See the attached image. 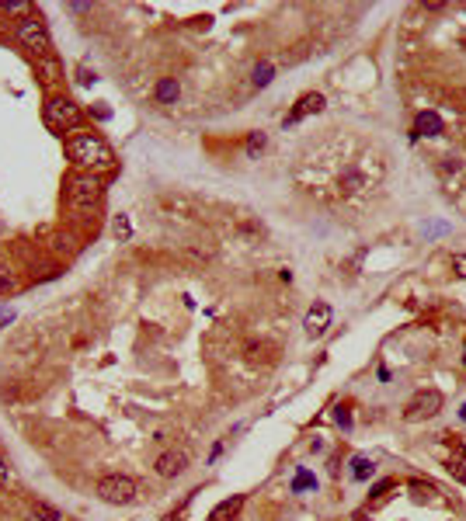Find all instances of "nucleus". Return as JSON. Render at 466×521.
<instances>
[{
  "mask_svg": "<svg viewBox=\"0 0 466 521\" xmlns=\"http://www.w3.org/2000/svg\"><path fill=\"white\" fill-rule=\"evenodd\" d=\"M94 493L105 500V504H132L136 500V483L122 476V473H112V476H101Z\"/></svg>",
  "mask_w": 466,
  "mask_h": 521,
  "instance_id": "5",
  "label": "nucleus"
},
{
  "mask_svg": "<svg viewBox=\"0 0 466 521\" xmlns=\"http://www.w3.org/2000/svg\"><path fill=\"white\" fill-rule=\"evenodd\" d=\"M411 490H414V500H428V497L435 493V486H431V483H421V480L411 483Z\"/></svg>",
  "mask_w": 466,
  "mask_h": 521,
  "instance_id": "24",
  "label": "nucleus"
},
{
  "mask_svg": "<svg viewBox=\"0 0 466 521\" xmlns=\"http://www.w3.org/2000/svg\"><path fill=\"white\" fill-rule=\"evenodd\" d=\"M442 410V393L438 390H418L411 403L404 406V417L407 421H428V417H435Z\"/></svg>",
  "mask_w": 466,
  "mask_h": 521,
  "instance_id": "6",
  "label": "nucleus"
},
{
  "mask_svg": "<svg viewBox=\"0 0 466 521\" xmlns=\"http://www.w3.org/2000/svg\"><path fill=\"white\" fill-rule=\"evenodd\" d=\"M334 417H338V424L344 428V431L351 428V410H348V406H338V414H334Z\"/></svg>",
  "mask_w": 466,
  "mask_h": 521,
  "instance_id": "26",
  "label": "nucleus"
},
{
  "mask_svg": "<svg viewBox=\"0 0 466 521\" xmlns=\"http://www.w3.org/2000/svg\"><path fill=\"white\" fill-rule=\"evenodd\" d=\"M177 98H181V87H177V81H161L157 83V101H161V105H174V101H177Z\"/></svg>",
  "mask_w": 466,
  "mask_h": 521,
  "instance_id": "12",
  "label": "nucleus"
},
{
  "mask_svg": "<svg viewBox=\"0 0 466 521\" xmlns=\"http://www.w3.org/2000/svg\"><path fill=\"white\" fill-rule=\"evenodd\" d=\"M460 417H463V421H466V403H463V406H460Z\"/></svg>",
  "mask_w": 466,
  "mask_h": 521,
  "instance_id": "29",
  "label": "nucleus"
},
{
  "mask_svg": "<svg viewBox=\"0 0 466 521\" xmlns=\"http://www.w3.org/2000/svg\"><path fill=\"white\" fill-rule=\"evenodd\" d=\"M303 327H306V337H324L327 327H331V306L327 303H313L310 313H306V320H303Z\"/></svg>",
  "mask_w": 466,
  "mask_h": 521,
  "instance_id": "8",
  "label": "nucleus"
},
{
  "mask_svg": "<svg viewBox=\"0 0 466 521\" xmlns=\"http://www.w3.org/2000/svg\"><path fill=\"white\" fill-rule=\"evenodd\" d=\"M42 122L49 132H59V136H74L81 132L84 125V108L70 98V94H49L42 105Z\"/></svg>",
  "mask_w": 466,
  "mask_h": 521,
  "instance_id": "3",
  "label": "nucleus"
},
{
  "mask_svg": "<svg viewBox=\"0 0 466 521\" xmlns=\"http://www.w3.org/2000/svg\"><path fill=\"white\" fill-rule=\"evenodd\" d=\"M397 490V480H380L376 486H373V497H369V504L373 508H380L383 500H390V493Z\"/></svg>",
  "mask_w": 466,
  "mask_h": 521,
  "instance_id": "14",
  "label": "nucleus"
},
{
  "mask_svg": "<svg viewBox=\"0 0 466 521\" xmlns=\"http://www.w3.org/2000/svg\"><path fill=\"white\" fill-rule=\"evenodd\" d=\"M164 521H181V515H177V511H174V515H168V518Z\"/></svg>",
  "mask_w": 466,
  "mask_h": 521,
  "instance_id": "28",
  "label": "nucleus"
},
{
  "mask_svg": "<svg viewBox=\"0 0 466 521\" xmlns=\"http://www.w3.org/2000/svg\"><path fill=\"white\" fill-rule=\"evenodd\" d=\"M453 271H456L460 279H466V254H456V257H453Z\"/></svg>",
  "mask_w": 466,
  "mask_h": 521,
  "instance_id": "27",
  "label": "nucleus"
},
{
  "mask_svg": "<svg viewBox=\"0 0 466 521\" xmlns=\"http://www.w3.org/2000/svg\"><path fill=\"white\" fill-rule=\"evenodd\" d=\"M264 146H268V139H264V132H251V139H247V157L255 160L264 153Z\"/></svg>",
  "mask_w": 466,
  "mask_h": 521,
  "instance_id": "20",
  "label": "nucleus"
},
{
  "mask_svg": "<svg viewBox=\"0 0 466 521\" xmlns=\"http://www.w3.org/2000/svg\"><path fill=\"white\" fill-rule=\"evenodd\" d=\"M112 233H115V240H129L132 226H129V219H126V216H115V223H112Z\"/></svg>",
  "mask_w": 466,
  "mask_h": 521,
  "instance_id": "22",
  "label": "nucleus"
},
{
  "mask_svg": "<svg viewBox=\"0 0 466 521\" xmlns=\"http://www.w3.org/2000/svg\"><path fill=\"white\" fill-rule=\"evenodd\" d=\"M442 132V119L435 112H421L414 119V136H438Z\"/></svg>",
  "mask_w": 466,
  "mask_h": 521,
  "instance_id": "11",
  "label": "nucleus"
},
{
  "mask_svg": "<svg viewBox=\"0 0 466 521\" xmlns=\"http://www.w3.org/2000/svg\"><path fill=\"white\" fill-rule=\"evenodd\" d=\"M359 188H366V177H362L359 170H351V174L341 177V195H355Z\"/></svg>",
  "mask_w": 466,
  "mask_h": 521,
  "instance_id": "15",
  "label": "nucleus"
},
{
  "mask_svg": "<svg viewBox=\"0 0 466 521\" xmlns=\"http://www.w3.org/2000/svg\"><path fill=\"white\" fill-rule=\"evenodd\" d=\"M28 521H39V518H35V515H32V518H28Z\"/></svg>",
  "mask_w": 466,
  "mask_h": 521,
  "instance_id": "30",
  "label": "nucleus"
},
{
  "mask_svg": "<svg viewBox=\"0 0 466 521\" xmlns=\"http://www.w3.org/2000/svg\"><path fill=\"white\" fill-rule=\"evenodd\" d=\"M240 508H244V497H240V493H233V497L219 500V504L212 508V515H209L206 521H237V515H240Z\"/></svg>",
  "mask_w": 466,
  "mask_h": 521,
  "instance_id": "9",
  "label": "nucleus"
},
{
  "mask_svg": "<svg viewBox=\"0 0 466 521\" xmlns=\"http://www.w3.org/2000/svg\"><path fill=\"white\" fill-rule=\"evenodd\" d=\"M351 476H355V480H369V476H373V459L355 455V459H351Z\"/></svg>",
  "mask_w": 466,
  "mask_h": 521,
  "instance_id": "16",
  "label": "nucleus"
},
{
  "mask_svg": "<svg viewBox=\"0 0 466 521\" xmlns=\"http://www.w3.org/2000/svg\"><path fill=\"white\" fill-rule=\"evenodd\" d=\"M7 486H14V469H11L7 459L0 455V490H7Z\"/></svg>",
  "mask_w": 466,
  "mask_h": 521,
  "instance_id": "23",
  "label": "nucleus"
},
{
  "mask_svg": "<svg viewBox=\"0 0 466 521\" xmlns=\"http://www.w3.org/2000/svg\"><path fill=\"white\" fill-rule=\"evenodd\" d=\"M32 515L39 521H63V515H59L52 504H45V500H35V504H32Z\"/></svg>",
  "mask_w": 466,
  "mask_h": 521,
  "instance_id": "17",
  "label": "nucleus"
},
{
  "mask_svg": "<svg viewBox=\"0 0 466 521\" xmlns=\"http://www.w3.org/2000/svg\"><path fill=\"white\" fill-rule=\"evenodd\" d=\"M185 466H188V459H185V452H164L161 459H157V473L170 480V476H177V473H185Z\"/></svg>",
  "mask_w": 466,
  "mask_h": 521,
  "instance_id": "10",
  "label": "nucleus"
},
{
  "mask_svg": "<svg viewBox=\"0 0 466 521\" xmlns=\"http://www.w3.org/2000/svg\"><path fill=\"white\" fill-rule=\"evenodd\" d=\"M272 77H275L272 63H257V66H255V83H257V87H268V83H272Z\"/></svg>",
  "mask_w": 466,
  "mask_h": 521,
  "instance_id": "21",
  "label": "nucleus"
},
{
  "mask_svg": "<svg viewBox=\"0 0 466 521\" xmlns=\"http://www.w3.org/2000/svg\"><path fill=\"white\" fill-rule=\"evenodd\" d=\"M324 105H327V101H324V94H317V90H306V94H303V98L296 101V108L286 115V122H282V125L289 129V125H296V122L306 119V115H317V112H324Z\"/></svg>",
  "mask_w": 466,
  "mask_h": 521,
  "instance_id": "7",
  "label": "nucleus"
},
{
  "mask_svg": "<svg viewBox=\"0 0 466 521\" xmlns=\"http://www.w3.org/2000/svg\"><path fill=\"white\" fill-rule=\"evenodd\" d=\"M66 157L74 163V170L94 174V177L112 174V170L119 167L115 150H112L98 132H74V136H66Z\"/></svg>",
  "mask_w": 466,
  "mask_h": 521,
  "instance_id": "1",
  "label": "nucleus"
},
{
  "mask_svg": "<svg viewBox=\"0 0 466 521\" xmlns=\"http://www.w3.org/2000/svg\"><path fill=\"white\" fill-rule=\"evenodd\" d=\"M0 11H4V14H18V21H21V18L32 14V4H25V0H4Z\"/></svg>",
  "mask_w": 466,
  "mask_h": 521,
  "instance_id": "18",
  "label": "nucleus"
},
{
  "mask_svg": "<svg viewBox=\"0 0 466 521\" xmlns=\"http://www.w3.org/2000/svg\"><path fill=\"white\" fill-rule=\"evenodd\" d=\"M14 288H18V279H14L7 268H0V292L7 295V292H14Z\"/></svg>",
  "mask_w": 466,
  "mask_h": 521,
  "instance_id": "25",
  "label": "nucleus"
},
{
  "mask_svg": "<svg viewBox=\"0 0 466 521\" xmlns=\"http://www.w3.org/2000/svg\"><path fill=\"white\" fill-rule=\"evenodd\" d=\"M14 39L18 45H25L32 56H52V39H49V28H45V21L39 14H28V18H21L18 25H14Z\"/></svg>",
  "mask_w": 466,
  "mask_h": 521,
  "instance_id": "4",
  "label": "nucleus"
},
{
  "mask_svg": "<svg viewBox=\"0 0 466 521\" xmlns=\"http://www.w3.org/2000/svg\"><path fill=\"white\" fill-rule=\"evenodd\" d=\"M63 188H66V212L74 219H91L98 212V205H101V177L74 170Z\"/></svg>",
  "mask_w": 466,
  "mask_h": 521,
  "instance_id": "2",
  "label": "nucleus"
},
{
  "mask_svg": "<svg viewBox=\"0 0 466 521\" xmlns=\"http://www.w3.org/2000/svg\"><path fill=\"white\" fill-rule=\"evenodd\" d=\"M303 490H317V476L310 469H299L296 480H293V493H303Z\"/></svg>",
  "mask_w": 466,
  "mask_h": 521,
  "instance_id": "19",
  "label": "nucleus"
},
{
  "mask_svg": "<svg viewBox=\"0 0 466 521\" xmlns=\"http://www.w3.org/2000/svg\"><path fill=\"white\" fill-rule=\"evenodd\" d=\"M449 473H453L456 480H466V445H456V452H453V459H449Z\"/></svg>",
  "mask_w": 466,
  "mask_h": 521,
  "instance_id": "13",
  "label": "nucleus"
}]
</instances>
